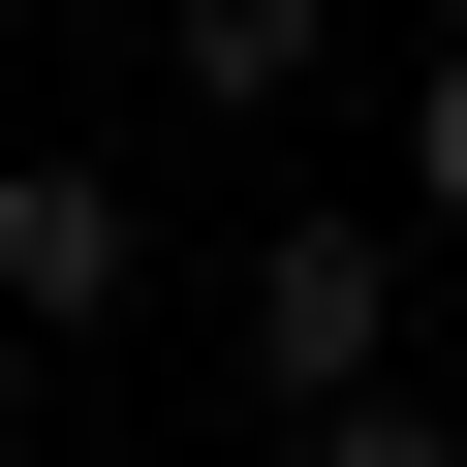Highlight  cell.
Here are the masks:
<instances>
[{"mask_svg": "<svg viewBox=\"0 0 467 467\" xmlns=\"http://www.w3.org/2000/svg\"><path fill=\"white\" fill-rule=\"evenodd\" d=\"M250 374L281 405H405V250H374V218H281V250H250Z\"/></svg>", "mask_w": 467, "mask_h": 467, "instance_id": "1", "label": "cell"}, {"mask_svg": "<svg viewBox=\"0 0 467 467\" xmlns=\"http://www.w3.org/2000/svg\"><path fill=\"white\" fill-rule=\"evenodd\" d=\"M312 467H467V405H312Z\"/></svg>", "mask_w": 467, "mask_h": 467, "instance_id": "4", "label": "cell"}, {"mask_svg": "<svg viewBox=\"0 0 467 467\" xmlns=\"http://www.w3.org/2000/svg\"><path fill=\"white\" fill-rule=\"evenodd\" d=\"M405 218H467V63H436V94H405Z\"/></svg>", "mask_w": 467, "mask_h": 467, "instance_id": "5", "label": "cell"}, {"mask_svg": "<svg viewBox=\"0 0 467 467\" xmlns=\"http://www.w3.org/2000/svg\"><path fill=\"white\" fill-rule=\"evenodd\" d=\"M156 281V218H125V156H0V343H94Z\"/></svg>", "mask_w": 467, "mask_h": 467, "instance_id": "2", "label": "cell"}, {"mask_svg": "<svg viewBox=\"0 0 467 467\" xmlns=\"http://www.w3.org/2000/svg\"><path fill=\"white\" fill-rule=\"evenodd\" d=\"M156 63H187V94H218V125H281V94H312V63H343V0H187V32H156Z\"/></svg>", "mask_w": 467, "mask_h": 467, "instance_id": "3", "label": "cell"}]
</instances>
